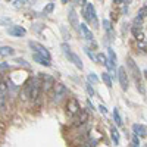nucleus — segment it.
Instances as JSON below:
<instances>
[{
    "instance_id": "obj_1",
    "label": "nucleus",
    "mask_w": 147,
    "mask_h": 147,
    "mask_svg": "<svg viewBox=\"0 0 147 147\" xmlns=\"http://www.w3.org/2000/svg\"><path fill=\"white\" fill-rule=\"evenodd\" d=\"M127 65H128V72L131 74V77L134 78V81H136V84H137V88L140 90L141 94H144L146 90H144L143 82H141V72H140L138 66L136 65V62H134L132 57H128V59H127Z\"/></svg>"
},
{
    "instance_id": "obj_2",
    "label": "nucleus",
    "mask_w": 147,
    "mask_h": 147,
    "mask_svg": "<svg viewBox=\"0 0 147 147\" xmlns=\"http://www.w3.org/2000/svg\"><path fill=\"white\" fill-rule=\"evenodd\" d=\"M82 15L85 18V21H87L88 24H91V25H94L96 28H99V21H97V15H96V9L91 3L85 2L84 0V9H82Z\"/></svg>"
},
{
    "instance_id": "obj_3",
    "label": "nucleus",
    "mask_w": 147,
    "mask_h": 147,
    "mask_svg": "<svg viewBox=\"0 0 147 147\" xmlns=\"http://www.w3.org/2000/svg\"><path fill=\"white\" fill-rule=\"evenodd\" d=\"M62 50H63V53H65V56L71 60V62L75 65L77 68H80V69H82L84 68V65H82V60L80 59V56L77 55V53H74V52H71V49H69V46L66 44V43H62Z\"/></svg>"
},
{
    "instance_id": "obj_4",
    "label": "nucleus",
    "mask_w": 147,
    "mask_h": 147,
    "mask_svg": "<svg viewBox=\"0 0 147 147\" xmlns=\"http://www.w3.org/2000/svg\"><path fill=\"white\" fill-rule=\"evenodd\" d=\"M80 110H81L80 102L75 99V97H71V99L68 100V103H66V113H68V116H75V115H78Z\"/></svg>"
},
{
    "instance_id": "obj_5",
    "label": "nucleus",
    "mask_w": 147,
    "mask_h": 147,
    "mask_svg": "<svg viewBox=\"0 0 147 147\" xmlns=\"http://www.w3.org/2000/svg\"><path fill=\"white\" fill-rule=\"evenodd\" d=\"M28 44H30V47L34 50V53H35V55H40V56L46 57L47 60H50V53H49V50H47V49H46L43 44L37 43V41H30Z\"/></svg>"
},
{
    "instance_id": "obj_6",
    "label": "nucleus",
    "mask_w": 147,
    "mask_h": 147,
    "mask_svg": "<svg viewBox=\"0 0 147 147\" xmlns=\"http://www.w3.org/2000/svg\"><path fill=\"white\" fill-rule=\"evenodd\" d=\"M66 93H68V90L63 84L55 82V85H53V102H59Z\"/></svg>"
},
{
    "instance_id": "obj_7",
    "label": "nucleus",
    "mask_w": 147,
    "mask_h": 147,
    "mask_svg": "<svg viewBox=\"0 0 147 147\" xmlns=\"http://www.w3.org/2000/svg\"><path fill=\"white\" fill-rule=\"evenodd\" d=\"M118 78H119V82H121V87H122V90L127 91V90H128V82H129V80H128L127 69H125L124 66H121V68L118 69Z\"/></svg>"
},
{
    "instance_id": "obj_8",
    "label": "nucleus",
    "mask_w": 147,
    "mask_h": 147,
    "mask_svg": "<svg viewBox=\"0 0 147 147\" xmlns=\"http://www.w3.org/2000/svg\"><path fill=\"white\" fill-rule=\"evenodd\" d=\"M40 91H41V84L38 80H34L31 84H30V99L35 100L37 97L40 96Z\"/></svg>"
},
{
    "instance_id": "obj_9",
    "label": "nucleus",
    "mask_w": 147,
    "mask_h": 147,
    "mask_svg": "<svg viewBox=\"0 0 147 147\" xmlns=\"http://www.w3.org/2000/svg\"><path fill=\"white\" fill-rule=\"evenodd\" d=\"M78 30H80V32L82 34V37H84L85 40H88V41H93V40H94V35H93L91 30L87 27V24H80Z\"/></svg>"
},
{
    "instance_id": "obj_10",
    "label": "nucleus",
    "mask_w": 147,
    "mask_h": 147,
    "mask_svg": "<svg viewBox=\"0 0 147 147\" xmlns=\"http://www.w3.org/2000/svg\"><path fill=\"white\" fill-rule=\"evenodd\" d=\"M7 34L9 35H13V37H24L27 34L25 28L24 27H19V25H12L7 28Z\"/></svg>"
},
{
    "instance_id": "obj_11",
    "label": "nucleus",
    "mask_w": 147,
    "mask_h": 147,
    "mask_svg": "<svg viewBox=\"0 0 147 147\" xmlns=\"http://www.w3.org/2000/svg\"><path fill=\"white\" fill-rule=\"evenodd\" d=\"M132 132H134V136L138 137V138L147 137V129H146V127H143V125H140V124H134V125H132Z\"/></svg>"
},
{
    "instance_id": "obj_12",
    "label": "nucleus",
    "mask_w": 147,
    "mask_h": 147,
    "mask_svg": "<svg viewBox=\"0 0 147 147\" xmlns=\"http://www.w3.org/2000/svg\"><path fill=\"white\" fill-rule=\"evenodd\" d=\"M53 85H55V80L52 77H49V75H44V80H43V84H41V88L47 93L50 88H53Z\"/></svg>"
},
{
    "instance_id": "obj_13",
    "label": "nucleus",
    "mask_w": 147,
    "mask_h": 147,
    "mask_svg": "<svg viewBox=\"0 0 147 147\" xmlns=\"http://www.w3.org/2000/svg\"><path fill=\"white\" fill-rule=\"evenodd\" d=\"M13 55H15L13 47H10V46H2V47H0V56H2V57L13 56Z\"/></svg>"
},
{
    "instance_id": "obj_14",
    "label": "nucleus",
    "mask_w": 147,
    "mask_h": 147,
    "mask_svg": "<svg viewBox=\"0 0 147 147\" xmlns=\"http://www.w3.org/2000/svg\"><path fill=\"white\" fill-rule=\"evenodd\" d=\"M87 121H88V113L85 112V110H80V116L75 119V124H74V125H82Z\"/></svg>"
},
{
    "instance_id": "obj_15",
    "label": "nucleus",
    "mask_w": 147,
    "mask_h": 147,
    "mask_svg": "<svg viewBox=\"0 0 147 147\" xmlns=\"http://www.w3.org/2000/svg\"><path fill=\"white\" fill-rule=\"evenodd\" d=\"M69 22L72 24V27H75V28H78V19H77V12L74 10V9H69Z\"/></svg>"
},
{
    "instance_id": "obj_16",
    "label": "nucleus",
    "mask_w": 147,
    "mask_h": 147,
    "mask_svg": "<svg viewBox=\"0 0 147 147\" xmlns=\"http://www.w3.org/2000/svg\"><path fill=\"white\" fill-rule=\"evenodd\" d=\"M32 59L35 60L37 63H40V65H44V66H50V60H47L46 57H43V56H40V55H32Z\"/></svg>"
},
{
    "instance_id": "obj_17",
    "label": "nucleus",
    "mask_w": 147,
    "mask_h": 147,
    "mask_svg": "<svg viewBox=\"0 0 147 147\" xmlns=\"http://www.w3.org/2000/svg\"><path fill=\"white\" fill-rule=\"evenodd\" d=\"M110 137H112V140H113L115 146H118V144H119V132H118V129H116L115 127L110 128Z\"/></svg>"
},
{
    "instance_id": "obj_18",
    "label": "nucleus",
    "mask_w": 147,
    "mask_h": 147,
    "mask_svg": "<svg viewBox=\"0 0 147 147\" xmlns=\"http://www.w3.org/2000/svg\"><path fill=\"white\" fill-rule=\"evenodd\" d=\"M102 81L106 84V87H107V88L112 87V77H110L107 72H103V74H102Z\"/></svg>"
},
{
    "instance_id": "obj_19",
    "label": "nucleus",
    "mask_w": 147,
    "mask_h": 147,
    "mask_svg": "<svg viewBox=\"0 0 147 147\" xmlns=\"http://www.w3.org/2000/svg\"><path fill=\"white\" fill-rule=\"evenodd\" d=\"M107 55H109V57H107V60H109V63H112V65H116V55H115V52H113V49H107Z\"/></svg>"
},
{
    "instance_id": "obj_20",
    "label": "nucleus",
    "mask_w": 147,
    "mask_h": 147,
    "mask_svg": "<svg viewBox=\"0 0 147 147\" xmlns=\"http://www.w3.org/2000/svg\"><path fill=\"white\" fill-rule=\"evenodd\" d=\"M113 121H115V124L118 125V127H122V118H121V115H119V112H118V109L115 107V110H113Z\"/></svg>"
},
{
    "instance_id": "obj_21",
    "label": "nucleus",
    "mask_w": 147,
    "mask_h": 147,
    "mask_svg": "<svg viewBox=\"0 0 147 147\" xmlns=\"http://www.w3.org/2000/svg\"><path fill=\"white\" fill-rule=\"evenodd\" d=\"M96 62H97V63H102V65H106L107 57H106L103 53H99V55H96Z\"/></svg>"
},
{
    "instance_id": "obj_22",
    "label": "nucleus",
    "mask_w": 147,
    "mask_h": 147,
    "mask_svg": "<svg viewBox=\"0 0 147 147\" xmlns=\"http://www.w3.org/2000/svg\"><path fill=\"white\" fill-rule=\"evenodd\" d=\"M103 28H105L109 34H112V22L107 21V19H105V21H103Z\"/></svg>"
},
{
    "instance_id": "obj_23",
    "label": "nucleus",
    "mask_w": 147,
    "mask_h": 147,
    "mask_svg": "<svg viewBox=\"0 0 147 147\" xmlns=\"http://www.w3.org/2000/svg\"><path fill=\"white\" fill-rule=\"evenodd\" d=\"M55 9V3H49L46 7H44V13H52Z\"/></svg>"
},
{
    "instance_id": "obj_24",
    "label": "nucleus",
    "mask_w": 147,
    "mask_h": 147,
    "mask_svg": "<svg viewBox=\"0 0 147 147\" xmlns=\"http://www.w3.org/2000/svg\"><path fill=\"white\" fill-rule=\"evenodd\" d=\"M96 144H97L96 140H88V141L84 143V147H96Z\"/></svg>"
},
{
    "instance_id": "obj_25",
    "label": "nucleus",
    "mask_w": 147,
    "mask_h": 147,
    "mask_svg": "<svg viewBox=\"0 0 147 147\" xmlns=\"http://www.w3.org/2000/svg\"><path fill=\"white\" fill-rule=\"evenodd\" d=\"M7 90V84L5 81H0V93H5Z\"/></svg>"
},
{
    "instance_id": "obj_26",
    "label": "nucleus",
    "mask_w": 147,
    "mask_h": 147,
    "mask_svg": "<svg viewBox=\"0 0 147 147\" xmlns=\"http://www.w3.org/2000/svg\"><path fill=\"white\" fill-rule=\"evenodd\" d=\"M15 62H16V63H19V65H24V66H25V68H28V66H30V65H28V63L25 62V60H24V59H21V57L15 59Z\"/></svg>"
},
{
    "instance_id": "obj_27",
    "label": "nucleus",
    "mask_w": 147,
    "mask_h": 147,
    "mask_svg": "<svg viewBox=\"0 0 147 147\" xmlns=\"http://www.w3.org/2000/svg\"><path fill=\"white\" fill-rule=\"evenodd\" d=\"M131 141H132L131 144H132L134 147H138V146H140V140H138V137H136V136L132 137V140H131Z\"/></svg>"
},
{
    "instance_id": "obj_28",
    "label": "nucleus",
    "mask_w": 147,
    "mask_h": 147,
    "mask_svg": "<svg viewBox=\"0 0 147 147\" xmlns=\"http://www.w3.org/2000/svg\"><path fill=\"white\" fill-rule=\"evenodd\" d=\"M85 88H87V93H88V94H90L91 97L94 96V90H93V87H91L90 84H87V85H85Z\"/></svg>"
},
{
    "instance_id": "obj_29",
    "label": "nucleus",
    "mask_w": 147,
    "mask_h": 147,
    "mask_svg": "<svg viewBox=\"0 0 147 147\" xmlns=\"http://www.w3.org/2000/svg\"><path fill=\"white\" fill-rule=\"evenodd\" d=\"M88 81L90 82H97V81H99V78H97L94 74H90V75H88Z\"/></svg>"
},
{
    "instance_id": "obj_30",
    "label": "nucleus",
    "mask_w": 147,
    "mask_h": 147,
    "mask_svg": "<svg viewBox=\"0 0 147 147\" xmlns=\"http://www.w3.org/2000/svg\"><path fill=\"white\" fill-rule=\"evenodd\" d=\"M85 53H87V56H88V57L93 60V62H96V56H94V55H93V53L88 50V49H85Z\"/></svg>"
},
{
    "instance_id": "obj_31",
    "label": "nucleus",
    "mask_w": 147,
    "mask_h": 147,
    "mask_svg": "<svg viewBox=\"0 0 147 147\" xmlns=\"http://www.w3.org/2000/svg\"><path fill=\"white\" fill-rule=\"evenodd\" d=\"M99 109H100V112H102V113H105V115L107 113V109H106V106H105V105H100V106H99Z\"/></svg>"
},
{
    "instance_id": "obj_32",
    "label": "nucleus",
    "mask_w": 147,
    "mask_h": 147,
    "mask_svg": "<svg viewBox=\"0 0 147 147\" xmlns=\"http://www.w3.org/2000/svg\"><path fill=\"white\" fill-rule=\"evenodd\" d=\"M0 81H2V74H0Z\"/></svg>"
},
{
    "instance_id": "obj_33",
    "label": "nucleus",
    "mask_w": 147,
    "mask_h": 147,
    "mask_svg": "<svg viewBox=\"0 0 147 147\" xmlns=\"http://www.w3.org/2000/svg\"><path fill=\"white\" fill-rule=\"evenodd\" d=\"M128 147H134V146H132V144H129V146H128Z\"/></svg>"
},
{
    "instance_id": "obj_34",
    "label": "nucleus",
    "mask_w": 147,
    "mask_h": 147,
    "mask_svg": "<svg viewBox=\"0 0 147 147\" xmlns=\"http://www.w3.org/2000/svg\"><path fill=\"white\" fill-rule=\"evenodd\" d=\"M144 147H147V144H146V146H144Z\"/></svg>"
}]
</instances>
